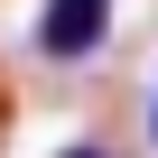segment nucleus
Masks as SVG:
<instances>
[{
	"mask_svg": "<svg viewBox=\"0 0 158 158\" xmlns=\"http://www.w3.org/2000/svg\"><path fill=\"white\" fill-rule=\"evenodd\" d=\"M102 37H112V0H47L37 10V56L47 65H84V56H102Z\"/></svg>",
	"mask_w": 158,
	"mask_h": 158,
	"instance_id": "obj_1",
	"label": "nucleus"
},
{
	"mask_svg": "<svg viewBox=\"0 0 158 158\" xmlns=\"http://www.w3.org/2000/svg\"><path fill=\"white\" fill-rule=\"evenodd\" d=\"M56 158H112V139H65Z\"/></svg>",
	"mask_w": 158,
	"mask_h": 158,
	"instance_id": "obj_2",
	"label": "nucleus"
},
{
	"mask_svg": "<svg viewBox=\"0 0 158 158\" xmlns=\"http://www.w3.org/2000/svg\"><path fill=\"white\" fill-rule=\"evenodd\" d=\"M0 130H10V84H0Z\"/></svg>",
	"mask_w": 158,
	"mask_h": 158,
	"instance_id": "obj_3",
	"label": "nucleus"
},
{
	"mask_svg": "<svg viewBox=\"0 0 158 158\" xmlns=\"http://www.w3.org/2000/svg\"><path fill=\"white\" fill-rule=\"evenodd\" d=\"M149 139H158V102H149Z\"/></svg>",
	"mask_w": 158,
	"mask_h": 158,
	"instance_id": "obj_4",
	"label": "nucleus"
}]
</instances>
